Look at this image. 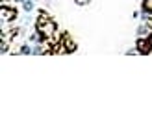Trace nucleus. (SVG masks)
Returning <instances> with one entry per match:
<instances>
[{"mask_svg": "<svg viewBox=\"0 0 152 137\" xmlns=\"http://www.w3.org/2000/svg\"><path fill=\"white\" fill-rule=\"evenodd\" d=\"M19 54H20V56H32V54H34L32 44H30V43H22L20 48H19Z\"/></svg>", "mask_w": 152, "mask_h": 137, "instance_id": "6", "label": "nucleus"}, {"mask_svg": "<svg viewBox=\"0 0 152 137\" xmlns=\"http://www.w3.org/2000/svg\"><path fill=\"white\" fill-rule=\"evenodd\" d=\"M150 32H152V28L147 24V22H141V24L137 26V30H135V34H137V37H147Z\"/></svg>", "mask_w": 152, "mask_h": 137, "instance_id": "5", "label": "nucleus"}, {"mask_svg": "<svg viewBox=\"0 0 152 137\" xmlns=\"http://www.w3.org/2000/svg\"><path fill=\"white\" fill-rule=\"evenodd\" d=\"M0 15H2V22H13V20L19 19V9L15 6L2 4V7H0Z\"/></svg>", "mask_w": 152, "mask_h": 137, "instance_id": "3", "label": "nucleus"}, {"mask_svg": "<svg viewBox=\"0 0 152 137\" xmlns=\"http://www.w3.org/2000/svg\"><path fill=\"white\" fill-rule=\"evenodd\" d=\"M141 11L147 13V15H152V0H143L141 2Z\"/></svg>", "mask_w": 152, "mask_h": 137, "instance_id": "7", "label": "nucleus"}, {"mask_svg": "<svg viewBox=\"0 0 152 137\" xmlns=\"http://www.w3.org/2000/svg\"><path fill=\"white\" fill-rule=\"evenodd\" d=\"M35 30L39 34H43L47 39H52V37L56 35L58 32V24H56V20L50 17V13H47L45 9H39L37 11V19H35Z\"/></svg>", "mask_w": 152, "mask_h": 137, "instance_id": "1", "label": "nucleus"}, {"mask_svg": "<svg viewBox=\"0 0 152 137\" xmlns=\"http://www.w3.org/2000/svg\"><path fill=\"white\" fill-rule=\"evenodd\" d=\"M58 50L59 54H72V52L78 50V43L72 39V35L69 32H63L59 34V39H58Z\"/></svg>", "mask_w": 152, "mask_h": 137, "instance_id": "2", "label": "nucleus"}, {"mask_svg": "<svg viewBox=\"0 0 152 137\" xmlns=\"http://www.w3.org/2000/svg\"><path fill=\"white\" fill-rule=\"evenodd\" d=\"M147 39H148V43H150V48H152V32L147 35Z\"/></svg>", "mask_w": 152, "mask_h": 137, "instance_id": "9", "label": "nucleus"}, {"mask_svg": "<svg viewBox=\"0 0 152 137\" xmlns=\"http://www.w3.org/2000/svg\"><path fill=\"white\" fill-rule=\"evenodd\" d=\"M135 48H137V52L141 56L152 54V48H150V43H148L147 37H137V39H135Z\"/></svg>", "mask_w": 152, "mask_h": 137, "instance_id": "4", "label": "nucleus"}, {"mask_svg": "<svg viewBox=\"0 0 152 137\" xmlns=\"http://www.w3.org/2000/svg\"><path fill=\"white\" fill-rule=\"evenodd\" d=\"M93 0H72V4L74 6H80V7H83V6H89Z\"/></svg>", "mask_w": 152, "mask_h": 137, "instance_id": "8", "label": "nucleus"}]
</instances>
